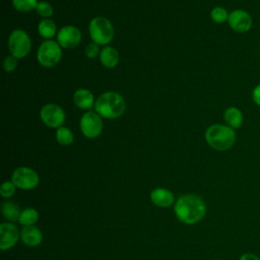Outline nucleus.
I'll return each instance as SVG.
<instances>
[{"instance_id":"cd10ccee","label":"nucleus","mask_w":260,"mask_h":260,"mask_svg":"<svg viewBox=\"0 0 260 260\" xmlns=\"http://www.w3.org/2000/svg\"><path fill=\"white\" fill-rule=\"evenodd\" d=\"M252 100L253 102L260 107V83L257 84L252 90Z\"/></svg>"},{"instance_id":"f8f14e48","label":"nucleus","mask_w":260,"mask_h":260,"mask_svg":"<svg viewBox=\"0 0 260 260\" xmlns=\"http://www.w3.org/2000/svg\"><path fill=\"white\" fill-rule=\"evenodd\" d=\"M57 42L62 48L72 49L81 42V31L73 25L63 26L57 34Z\"/></svg>"},{"instance_id":"dca6fc26","label":"nucleus","mask_w":260,"mask_h":260,"mask_svg":"<svg viewBox=\"0 0 260 260\" xmlns=\"http://www.w3.org/2000/svg\"><path fill=\"white\" fill-rule=\"evenodd\" d=\"M73 102L81 110H89L95 104L93 94L85 88H79L74 92Z\"/></svg>"},{"instance_id":"0eeeda50","label":"nucleus","mask_w":260,"mask_h":260,"mask_svg":"<svg viewBox=\"0 0 260 260\" xmlns=\"http://www.w3.org/2000/svg\"><path fill=\"white\" fill-rule=\"evenodd\" d=\"M11 181L16 188L24 191L35 189L40 182L38 173L28 167H19L15 169L11 175Z\"/></svg>"},{"instance_id":"2eb2a0df","label":"nucleus","mask_w":260,"mask_h":260,"mask_svg":"<svg viewBox=\"0 0 260 260\" xmlns=\"http://www.w3.org/2000/svg\"><path fill=\"white\" fill-rule=\"evenodd\" d=\"M223 119H224L225 125L237 130V129H240L243 125L244 115L239 108L235 106H231L225 109L223 113Z\"/></svg>"},{"instance_id":"f257e3e1","label":"nucleus","mask_w":260,"mask_h":260,"mask_svg":"<svg viewBox=\"0 0 260 260\" xmlns=\"http://www.w3.org/2000/svg\"><path fill=\"white\" fill-rule=\"evenodd\" d=\"M174 212L179 221L191 225L198 223L204 218L206 214V204L198 195L185 194L176 200Z\"/></svg>"},{"instance_id":"6e6552de","label":"nucleus","mask_w":260,"mask_h":260,"mask_svg":"<svg viewBox=\"0 0 260 260\" xmlns=\"http://www.w3.org/2000/svg\"><path fill=\"white\" fill-rule=\"evenodd\" d=\"M40 117L43 123L50 128H60L65 122L66 115L64 110L56 104H47L40 111Z\"/></svg>"},{"instance_id":"5701e85b","label":"nucleus","mask_w":260,"mask_h":260,"mask_svg":"<svg viewBox=\"0 0 260 260\" xmlns=\"http://www.w3.org/2000/svg\"><path fill=\"white\" fill-rule=\"evenodd\" d=\"M38 0H12L13 7L20 12H29L36 9Z\"/></svg>"},{"instance_id":"412c9836","label":"nucleus","mask_w":260,"mask_h":260,"mask_svg":"<svg viewBox=\"0 0 260 260\" xmlns=\"http://www.w3.org/2000/svg\"><path fill=\"white\" fill-rule=\"evenodd\" d=\"M56 139H57L59 144L67 146V145H70L73 142L74 136H73V133L70 129L62 126V127L57 129Z\"/></svg>"},{"instance_id":"7ed1b4c3","label":"nucleus","mask_w":260,"mask_h":260,"mask_svg":"<svg viewBox=\"0 0 260 260\" xmlns=\"http://www.w3.org/2000/svg\"><path fill=\"white\" fill-rule=\"evenodd\" d=\"M95 112L106 119H117L126 110V102L118 92L107 91L102 93L94 104Z\"/></svg>"},{"instance_id":"6ab92c4d","label":"nucleus","mask_w":260,"mask_h":260,"mask_svg":"<svg viewBox=\"0 0 260 260\" xmlns=\"http://www.w3.org/2000/svg\"><path fill=\"white\" fill-rule=\"evenodd\" d=\"M38 32L41 37L51 40L53 37L56 36L57 32V25L56 23L50 18H44L38 24Z\"/></svg>"},{"instance_id":"f03ea898","label":"nucleus","mask_w":260,"mask_h":260,"mask_svg":"<svg viewBox=\"0 0 260 260\" xmlns=\"http://www.w3.org/2000/svg\"><path fill=\"white\" fill-rule=\"evenodd\" d=\"M205 140L214 150L225 151L233 147L236 142V131L228 125L213 124L205 131Z\"/></svg>"},{"instance_id":"f3484780","label":"nucleus","mask_w":260,"mask_h":260,"mask_svg":"<svg viewBox=\"0 0 260 260\" xmlns=\"http://www.w3.org/2000/svg\"><path fill=\"white\" fill-rule=\"evenodd\" d=\"M119 53L115 48L111 46H106L101 50L100 61L103 64V66L107 68H113L117 66V64L119 63Z\"/></svg>"},{"instance_id":"1a4fd4ad","label":"nucleus","mask_w":260,"mask_h":260,"mask_svg":"<svg viewBox=\"0 0 260 260\" xmlns=\"http://www.w3.org/2000/svg\"><path fill=\"white\" fill-rule=\"evenodd\" d=\"M79 127L85 137L92 139L101 134L103 130V121L96 112L88 111L82 115Z\"/></svg>"},{"instance_id":"a878e982","label":"nucleus","mask_w":260,"mask_h":260,"mask_svg":"<svg viewBox=\"0 0 260 260\" xmlns=\"http://www.w3.org/2000/svg\"><path fill=\"white\" fill-rule=\"evenodd\" d=\"M17 66V58L10 55L7 56L3 61V68L6 72H12Z\"/></svg>"},{"instance_id":"b1692460","label":"nucleus","mask_w":260,"mask_h":260,"mask_svg":"<svg viewBox=\"0 0 260 260\" xmlns=\"http://www.w3.org/2000/svg\"><path fill=\"white\" fill-rule=\"evenodd\" d=\"M36 11L37 13L42 16V17H45V18H48L50 16L53 15V7L52 5L47 2V1H40L38 2L37 4V7H36Z\"/></svg>"},{"instance_id":"aec40b11","label":"nucleus","mask_w":260,"mask_h":260,"mask_svg":"<svg viewBox=\"0 0 260 260\" xmlns=\"http://www.w3.org/2000/svg\"><path fill=\"white\" fill-rule=\"evenodd\" d=\"M38 219H39V212L32 207H27L21 210L18 222L22 226H29V225H35Z\"/></svg>"},{"instance_id":"39448f33","label":"nucleus","mask_w":260,"mask_h":260,"mask_svg":"<svg viewBox=\"0 0 260 260\" xmlns=\"http://www.w3.org/2000/svg\"><path fill=\"white\" fill-rule=\"evenodd\" d=\"M62 47L53 40L44 41L38 48L37 60L44 67L57 65L62 58Z\"/></svg>"},{"instance_id":"a211bd4d","label":"nucleus","mask_w":260,"mask_h":260,"mask_svg":"<svg viewBox=\"0 0 260 260\" xmlns=\"http://www.w3.org/2000/svg\"><path fill=\"white\" fill-rule=\"evenodd\" d=\"M1 213L5 219H7L9 222L14 223L18 221L21 210L15 202L11 200H6L1 204Z\"/></svg>"},{"instance_id":"423d86ee","label":"nucleus","mask_w":260,"mask_h":260,"mask_svg":"<svg viewBox=\"0 0 260 260\" xmlns=\"http://www.w3.org/2000/svg\"><path fill=\"white\" fill-rule=\"evenodd\" d=\"M8 50L17 59L24 58L31 50V40L22 29H14L8 38Z\"/></svg>"},{"instance_id":"4468645a","label":"nucleus","mask_w":260,"mask_h":260,"mask_svg":"<svg viewBox=\"0 0 260 260\" xmlns=\"http://www.w3.org/2000/svg\"><path fill=\"white\" fill-rule=\"evenodd\" d=\"M20 240L28 247H37L43 241V233L36 225L22 226L20 230Z\"/></svg>"},{"instance_id":"4be33fe9","label":"nucleus","mask_w":260,"mask_h":260,"mask_svg":"<svg viewBox=\"0 0 260 260\" xmlns=\"http://www.w3.org/2000/svg\"><path fill=\"white\" fill-rule=\"evenodd\" d=\"M229 15H230V12H228V10L222 6H215L210 11V17L212 21L218 24L228 22Z\"/></svg>"},{"instance_id":"ddd939ff","label":"nucleus","mask_w":260,"mask_h":260,"mask_svg":"<svg viewBox=\"0 0 260 260\" xmlns=\"http://www.w3.org/2000/svg\"><path fill=\"white\" fill-rule=\"evenodd\" d=\"M151 202L161 208H168L175 204L174 194L166 188H155L150 192Z\"/></svg>"},{"instance_id":"393cba45","label":"nucleus","mask_w":260,"mask_h":260,"mask_svg":"<svg viewBox=\"0 0 260 260\" xmlns=\"http://www.w3.org/2000/svg\"><path fill=\"white\" fill-rule=\"evenodd\" d=\"M16 191V186L13 184L12 181H5L0 186V195L3 198H10L14 195Z\"/></svg>"},{"instance_id":"bb28decb","label":"nucleus","mask_w":260,"mask_h":260,"mask_svg":"<svg viewBox=\"0 0 260 260\" xmlns=\"http://www.w3.org/2000/svg\"><path fill=\"white\" fill-rule=\"evenodd\" d=\"M84 53H85V56L92 59V58H95L98 56H100V49H99V45L95 44V43H90L88 44L86 47H85V50H84Z\"/></svg>"},{"instance_id":"c85d7f7f","label":"nucleus","mask_w":260,"mask_h":260,"mask_svg":"<svg viewBox=\"0 0 260 260\" xmlns=\"http://www.w3.org/2000/svg\"><path fill=\"white\" fill-rule=\"evenodd\" d=\"M239 260H260V258L256 254L245 253L239 258Z\"/></svg>"},{"instance_id":"9b49d317","label":"nucleus","mask_w":260,"mask_h":260,"mask_svg":"<svg viewBox=\"0 0 260 260\" xmlns=\"http://www.w3.org/2000/svg\"><path fill=\"white\" fill-rule=\"evenodd\" d=\"M20 239V231L13 222H2L0 224V249L5 251L11 249Z\"/></svg>"},{"instance_id":"c756f323","label":"nucleus","mask_w":260,"mask_h":260,"mask_svg":"<svg viewBox=\"0 0 260 260\" xmlns=\"http://www.w3.org/2000/svg\"><path fill=\"white\" fill-rule=\"evenodd\" d=\"M213 260H219V259H213Z\"/></svg>"},{"instance_id":"20e7f679","label":"nucleus","mask_w":260,"mask_h":260,"mask_svg":"<svg viewBox=\"0 0 260 260\" xmlns=\"http://www.w3.org/2000/svg\"><path fill=\"white\" fill-rule=\"evenodd\" d=\"M88 31L93 43L102 46L111 43L115 34L112 22L104 16L92 18L89 22Z\"/></svg>"},{"instance_id":"9d476101","label":"nucleus","mask_w":260,"mask_h":260,"mask_svg":"<svg viewBox=\"0 0 260 260\" xmlns=\"http://www.w3.org/2000/svg\"><path fill=\"white\" fill-rule=\"evenodd\" d=\"M228 24L232 30L238 34H246L252 28L253 19L248 11L239 8L230 12Z\"/></svg>"}]
</instances>
